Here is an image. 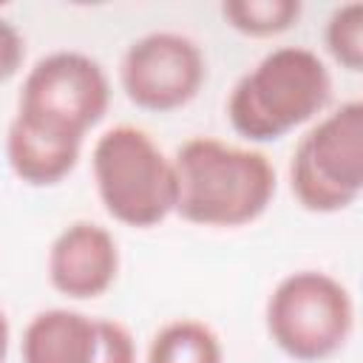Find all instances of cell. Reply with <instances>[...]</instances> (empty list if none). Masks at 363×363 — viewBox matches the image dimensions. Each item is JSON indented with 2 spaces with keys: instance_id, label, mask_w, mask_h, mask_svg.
Returning <instances> with one entry per match:
<instances>
[{
  "instance_id": "cell-1",
  "label": "cell",
  "mask_w": 363,
  "mask_h": 363,
  "mask_svg": "<svg viewBox=\"0 0 363 363\" xmlns=\"http://www.w3.org/2000/svg\"><path fill=\"white\" fill-rule=\"evenodd\" d=\"M176 216L199 227H244L267 213L275 196V167L267 153L193 136L173 156Z\"/></svg>"
},
{
  "instance_id": "cell-2",
  "label": "cell",
  "mask_w": 363,
  "mask_h": 363,
  "mask_svg": "<svg viewBox=\"0 0 363 363\" xmlns=\"http://www.w3.org/2000/svg\"><path fill=\"white\" fill-rule=\"evenodd\" d=\"M332 99V74L306 45L267 51L230 91L227 119L247 142H275L312 122Z\"/></svg>"
},
{
  "instance_id": "cell-3",
  "label": "cell",
  "mask_w": 363,
  "mask_h": 363,
  "mask_svg": "<svg viewBox=\"0 0 363 363\" xmlns=\"http://www.w3.org/2000/svg\"><path fill=\"white\" fill-rule=\"evenodd\" d=\"M91 170L105 213L125 227L147 230L176 210L173 159L136 125L108 128L94 142Z\"/></svg>"
},
{
  "instance_id": "cell-4",
  "label": "cell",
  "mask_w": 363,
  "mask_h": 363,
  "mask_svg": "<svg viewBox=\"0 0 363 363\" xmlns=\"http://www.w3.org/2000/svg\"><path fill=\"white\" fill-rule=\"evenodd\" d=\"M264 320L272 343L286 357L320 363L346 346L354 329V303L335 275L298 269L275 284Z\"/></svg>"
},
{
  "instance_id": "cell-5",
  "label": "cell",
  "mask_w": 363,
  "mask_h": 363,
  "mask_svg": "<svg viewBox=\"0 0 363 363\" xmlns=\"http://www.w3.org/2000/svg\"><path fill=\"white\" fill-rule=\"evenodd\" d=\"M289 187L309 213H340L363 193V102L349 99L320 116L295 145Z\"/></svg>"
},
{
  "instance_id": "cell-6",
  "label": "cell",
  "mask_w": 363,
  "mask_h": 363,
  "mask_svg": "<svg viewBox=\"0 0 363 363\" xmlns=\"http://www.w3.org/2000/svg\"><path fill=\"white\" fill-rule=\"evenodd\" d=\"M108 102L111 82L94 57L82 51H51L28 68L14 116L85 142V133L105 116Z\"/></svg>"
},
{
  "instance_id": "cell-7",
  "label": "cell",
  "mask_w": 363,
  "mask_h": 363,
  "mask_svg": "<svg viewBox=\"0 0 363 363\" xmlns=\"http://www.w3.org/2000/svg\"><path fill=\"white\" fill-rule=\"evenodd\" d=\"M207 79V60L196 40L179 31H150L133 40L119 65L125 96L153 113L184 108Z\"/></svg>"
},
{
  "instance_id": "cell-8",
  "label": "cell",
  "mask_w": 363,
  "mask_h": 363,
  "mask_svg": "<svg viewBox=\"0 0 363 363\" xmlns=\"http://www.w3.org/2000/svg\"><path fill=\"white\" fill-rule=\"evenodd\" d=\"M119 275V247L96 221H71L48 250V281L71 301L105 295Z\"/></svg>"
},
{
  "instance_id": "cell-9",
  "label": "cell",
  "mask_w": 363,
  "mask_h": 363,
  "mask_svg": "<svg viewBox=\"0 0 363 363\" xmlns=\"http://www.w3.org/2000/svg\"><path fill=\"white\" fill-rule=\"evenodd\" d=\"M23 363H96L99 318L54 306L37 312L23 329Z\"/></svg>"
},
{
  "instance_id": "cell-10",
  "label": "cell",
  "mask_w": 363,
  "mask_h": 363,
  "mask_svg": "<svg viewBox=\"0 0 363 363\" xmlns=\"http://www.w3.org/2000/svg\"><path fill=\"white\" fill-rule=\"evenodd\" d=\"M79 150H82V139L34 128L20 116L11 119L6 133L9 167L20 182L31 187H48L62 182L77 167Z\"/></svg>"
},
{
  "instance_id": "cell-11",
  "label": "cell",
  "mask_w": 363,
  "mask_h": 363,
  "mask_svg": "<svg viewBox=\"0 0 363 363\" xmlns=\"http://www.w3.org/2000/svg\"><path fill=\"white\" fill-rule=\"evenodd\" d=\"M145 363H224V349L207 323L176 318L150 337Z\"/></svg>"
},
{
  "instance_id": "cell-12",
  "label": "cell",
  "mask_w": 363,
  "mask_h": 363,
  "mask_svg": "<svg viewBox=\"0 0 363 363\" xmlns=\"http://www.w3.org/2000/svg\"><path fill=\"white\" fill-rule=\"evenodd\" d=\"M301 0H227L221 17L244 37H275L301 20Z\"/></svg>"
},
{
  "instance_id": "cell-13",
  "label": "cell",
  "mask_w": 363,
  "mask_h": 363,
  "mask_svg": "<svg viewBox=\"0 0 363 363\" xmlns=\"http://www.w3.org/2000/svg\"><path fill=\"white\" fill-rule=\"evenodd\" d=\"M323 43L332 60L349 71H363V3H343L337 6L323 28Z\"/></svg>"
},
{
  "instance_id": "cell-14",
  "label": "cell",
  "mask_w": 363,
  "mask_h": 363,
  "mask_svg": "<svg viewBox=\"0 0 363 363\" xmlns=\"http://www.w3.org/2000/svg\"><path fill=\"white\" fill-rule=\"evenodd\" d=\"M96 363H136V343L125 323L99 318V357Z\"/></svg>"
},
{
  "instance_id": "cell-15",
  "label": "cell",
  "mask_w": 363,
  "mask_h": 363,
  "mask_svg": "<svg viewBox=\"0 0 363 363\" xmlns=\"http://www.w3.org/2000/svg\"><path fill=\"white\" fill-rule=\"evenodd\" d=\"M26 60V37L17 31V26L6 17H0V85L14 79Z\"/></svg>"
},
{
  "instance_id": "cell-16",
  "label": "cell",
  "mask_w": 363,
  "mask_h": 363,
  "mask_svg": "<svg viewBox=\"0 0 363 363\" xmlns=\"http://www.w3.org/2000/svg\"><path fill=\"white\" fill-rule=\"evenodd\" d=\"M9 343H11V326H9V318H6V312L0 309V363H6V354H9Z\"/></svg>"
}]
</instances>
